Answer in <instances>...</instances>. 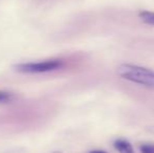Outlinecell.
Listing matches in <instances>:
<instances>
[{
	"instance_id": "6da1fadb",
	"label": "cell",
	"mask_w": 154,
	"mask_h": 153,
	"mask_svg": "<svg viewBox=\"0 0 154 153\" xmlns=\"http://www.w3.org/2000/svg\"><path fill=\"white\" fill-rule=\"evenodd\" d=\"M119 76L132 83L154 88V72L143 66L124 63L118 68Z\"/></svg>"
},
{
	"instance_id": "5b68a950",
	"label": "cell",
	"mask_w": 154,
	"mask_h": 153,
	"mask_svg": "<svg viewBox=\"0 0 154 153\" xmlns=\"http://www.w3.org/2000/svg\"><path fill=\"white\" fill-rule=\"evenodd\" d=\"M13 94L6 91H0V103H8L12 101Z\"/></svg>"
},
{
	"instance_id": "277c9868",
	"label": "cell",
	"mask_w": 154,
	"mask_h": 153,
	"mask_svg": "<svg viewBox=\"0 0 154 153\" xmlns=\"http://www.w3.org/2000/svg\"><path fill=\"white\" fill-rule=\"evenodd\" d=\"M140 18L145 23L150 25H154V13L148 12V11H144V12L140 13Z\"/></svg>"
},
{
	"instance_id": "7a4b0ae2",
	"label": "cell",
	"mask_w": 154,
	"mask_h": 153,
	"mask_svg": "<svg viewBox=\"0 0 154 153\" xmlns=\"http://www.w3.org/2000/svg\"><path fill=\"white\" fill-rule=\"evenodd\" d=\"M63 66V62L60 60H48L44 62H37V63H23L15 66L16 70L24 74H39V72H46L51 70L59 69Z\"/></svg>"
},
{
	"instance_id": "8992f818",
	"label": "cell",
	"mask_w": 154,
	"mask_h": 153,
	"mask_svg": "<svg viewBox=\"0 0 154 153\" xmlns=\"http://www.w3.org/2000/svg\"><path fill=\"white\" fill-rule=\"evenodd\" d=\"M140 151H142V153H154V145L144 144V145L140 146Z\"/></svg>"
},
{
	"instance_id": "3957f363",
	"label": "cell",
	"mask_w": 154,
	"mask_h": 153,
	"mask_svg": "<svg viewBox=\"0 0 154 153\" xmlns=\"http://www.w3.org/2000/svg\"><path fill=\"white\" fill-rule=\"evenodd\" d=\"M114 148L120 153H134L131 144L123 139H119L114 142Z\"/></svg>"
},
{
	"instance_id": "52a82bcc",
	"label": "cell",
	"mask_w": 154,
	"mask_h": 153,
	"mask_svg": "<svg viewBox=\"0 0 154 153\" xmlns=\"http://www.w3.org/2000/svg\"><path fill=\"white\" fill-rule=\"evenodd\" d=\"M89 153H107V152L102 151V150H93V151H90Z\"/></svg>"
},
{
	"instance_id": "ba28073f",
	"label": "cell",
	"mask_w": 154,
	"mask_h": 153,
	"mask_svg": "<svg viewBox=\"0 0 154 153\" xmlns=\"http://www.w3.org/2000/svg\"><path fill=\"white\" fill-rule=\"evenodd\" d=\"M56 153H59V152H56Z\"/></svg>"
}]
</instances>
